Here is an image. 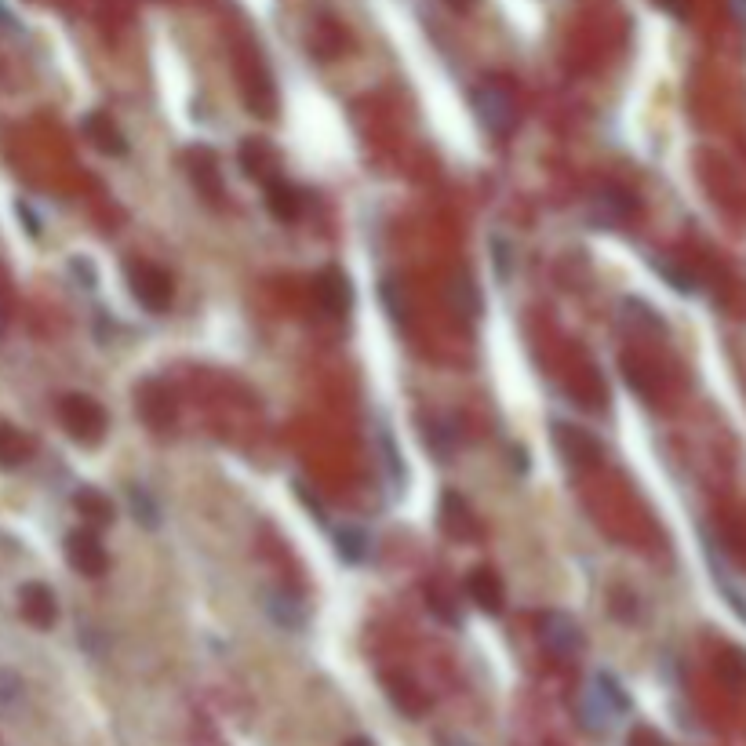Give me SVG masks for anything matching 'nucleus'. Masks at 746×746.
<instances>
[{
  "instance_id": "1",
  "label": "nucleus",
  "mask_w": 746,
  "mask_h": 746,
  "mask_svg": "<svg viewBox=\"0 0 746 746\" xmlns=\"http://www.w3.org/2000/svg\"><path fill=\"white\" fill-rule=\"evenodd\" d=\"M59 419H62V426L70 430V437H77V441H84V444H95L106 434V412H102V404L84 394L62 397Z\"/></svg>"
},
{
  "instance_id": "2",
  "label": "nucleus",
  "mask_w": 746,
  "mask_h": 746,
  "mask_svg": "<svg viewBox=\"0 0 746 746\" xmlns=\"http://www.w3.org/2000/svg\"><path fill=\"white\" fill-rule=\"evenodd\" d=\"M474 117L481 121V128H488L492 135H510L514 132V99L510 91H503L499 84H481L474 91Z\"/></svg>"
},
{
  "instance_id": "3",
  "label": "nucleus",
  "mask_w": 746,
  "mask_h": 746,
  "mask_svg": "<svg viewBox=\"0 0 746 746\" xmlns=\"http://www.w3.org/2000/svg\"><path fill=\"white\" fill-rule=\"evenodd\" d=\"M539 637H543L546 652L557 659H575L586 648L583 626L568 612H546L543 623H539Z\"/></svg>"
},
{
  "instance_id": "4",
  "label": "nucleus",
  "mask_w": 746,
  "mask_h": 746,
  "mask_svg": "<svg viewBox=\"0 0 746 746\" xmlns=\"http://www.w3.org/2000/svg\"><path fill=\"white\" fill-rule=\"evenodd\" d=\"M132 292L150 313H164L172 306V277L153 263L132 266Z\"/></svg>"
},
{
  "instance_id": "5",
  "label": "nucleus",
  "mask_w": 746,
  "mask_h": 746,
  "mask_svg": "<svg viewBox=\"0 0 746 746\" xmlns=\"http://www.w3.org/2000/svg\"><path fill=\"white\" fill-rule=\"evenodd\" d=\"M66 561L70 568H77L88 579H99L110 568V557H106V546L99 543L95 532H70L66 535Z\"/></svg>"
},
{
  "instance_id": "6",
  "label": "nucleus",
  "mask_w": 746,
  "mask_h": 746,
  "mask_svg": "<svg viewBox=\"0 0 746 746\" xmlns=\"http://www.w3.org/2000/svg\"><path fill=\"white\" fill-rule=\"evenodd\" d=\"M634 212H637V201L630 193L605 186V190L594 193V201H590V212L586 215H590V222H594L597 230H615V226H623Z\"/></svg>"
},
{
  "instance_id": "7",
  "label": "nucleus",
  "mask_w": 746,
  "mask_h": 746,
  "mask_svg": "<svg viewBox=\"0 0 746 746\" xmlns=\"http://www.w3.org/2000/svg\"><path fill=\"white\" fill-rule=\"evenodd\" d=\"M554 441H557V452L565 455L572 466L601 463V444H597V437H590L586 430H579V426L554 423Z\"/></svg>"
},
{
  "instance_id": "8",
  "label": "nucleus",
  "mask_w": 746,
  "mask_h": 746,
  "mask_svg": "<svg viewBox=\"0 0 746 746\" xmlns=\"http://www.w3.org/2000/svg\"><path fill=\"white\" fill-rule=\"evenodd\" d=\"M317 299H321V306L332 317H343V313L353 310V284L350 277H346L343 270H324L321 277H317Z\"/></svg>"
},
{
  "instance_id": "9",
  "label": "nucleus",
  "mask_w": 746,
  "mask_h": 746,
  "mask_svg": "<svg viewBox=\"0 0 746 746\" xmlns=\"http://www.w3.org/2000/svg\"><path fill=\"white\" fill-rule=\"evenodd\" d=\"M19 605H22V615H26L33 626H41V630H48V626L59 619L55 594H51V586H44V583H26V586H22Z\"/></svg>"
},
{
  "instance_id": "10",
  "label": "nucleus",
  "mask_w": 746,
  "mask_h": 746,
  "mask_svg": "<svg viewBox=\"0 0 746 746\" xmlns=\"http://www.w3.org/2000/svg\"><path fill=\"white\" fill-rule=\"evenodd\" d=\"M466 590H470V597H474V605L481 608V612H488V615L503 612L506 590H503V579H499L492 568H477V572H470Z\"/></svg>"
},
{
  "instance_id": "11",
  "label": "nucleus",
  "mask_w": 746,
  "mask_h": 746,
  "mask_svg": "<svg viewBox=\"0 0 746 746\" xmlns=\"http://www.w3.org/2000/svg\"><path fill=\"white\" fill-rule=\"evenodd\" d=\"M84 135L91 139V146L110 157H124L128 153V139L121 135V128L106 117V113H88L84 117Z\"/></svg>"
},
{
  "instance_id": "12",
  "label": "nucleus",
  "mask_w": 746,
  "mask_h": 746,
  "mask_svg": "<svg viewBox=\"0 0 746 746\" xmlns=\"http://www.w3.org/2000/svg\"><path fill=\"white\" fill-rule=\"evenodd\" d=\"M266 615L284 630H303L306 626V605L288 590H266Z\"/></svg>"
},
{
  "instance_id": "13",
  "label": "nucleus",
  "mask_w": 746,
  "mask_h": 746,
  "mask_svg": "<svg viewBox=\"0 0 746 746\" xmlns=\"http://www.w3.org/2000/svg\"><path fill=\"white\" fill-rule=\"evenodd\" d=\"M266 204H270V212L281 222L299 219V212H303V197H299V190H295L292 182H284L281 175H273V179L266 182Z\"/></svg>"
},
{
  "instance_id": "14",
  "label": "nucleus",
  "mask_w": 746,
  "mask_h": 746,
  "mask_svg": "<svg viewBox=\"0 0 746 746\" xmlns=\"http://www.w3.org/2000/svg\"><path fill=\"white\" fill-rule=\"evenodd\" d=\"M441 528L448 535H455V539L474 535V514H470V506H466L463 495L444 492V499H441Z\"/></svg>"
},
{
  "instance_id": "15",
  "label": "nucleus",
  "mask_w": 746,
  "mask_h": 746,
  "mask_svg": "<svg viewBox=\"0 0 746 746\" xmlns=\"http://www.w3.org/2000/svg\"><path fill=\"white\" fill-rule=\"evenodd\" d=\"M448 306L455 313H463V317H477L481 313V292L470 281V273H455L452 281H448Z\"/></svg>"
},
{
  "instance_id": "16",
  "label": "nucleus",
  "mask_w": 746,
  "mask_h": 746,
  "mask_svg": "<svg viewBox=\"0 0 746 746\" xmlns=\"http://www.w3.org/2000/svg\"><path fill=\"white\" fill-rule=\"evenodd\" d=\"M241 164H244V172L248 175H255V179H263V182H270L273 175V168H277V157H273V150L266 146L263 139H248L241 146Z\"/></svg>"
},
{
  "instance_id": "17",
  "label": "nucleus",
  "mask_w": 746,
  "mask_h": 746,
  "mask_svg": "<svg viewBox=\"0 0 746 746\" xmlns=\"http://www.w3.org/2000/svg\"><path fill=\"white\" fill-rule=\"evenodd\" d=\"M590 692H594V696L601 699L615 717H623L626 710H630V696H626L623 685H619L612 674H597L594 681H590Z\"/></svg>"
},
{
  "instance_id": "18",
  "label": "nucleus",
  "mask_w": 746,
  "mask_h": 746,
  "mask_svg": "<svg viewBox=\"0 0 746 746\" xmlns=\"http://www.w3.org/2000/svg\"><path fill=\"white\" fill-rule=\"evenodd\" d=\"M652 270H656L659 277H663V281L670 284V288H674V292H681V295H696V288H699L696 273L685 270V266L674 263V259H666V255H663V259H652Z\"/></svg>"
},
{
  "instance_id": "19",
  "label": "nucleus",
  "mask_w": 746,
  "mask_h": 746,
  "mask_svg": "<svg viewBox=\"0 0 746 746\" xmlns=\"http://www.w3.org/2000/svg\"><path fill=\"white\" fill-rule=\"evenodd\" d=\"M33 444L15 430V426L0 423V466H19L30 459Z\"/></svg>"
},
{
  "instance_id": "20",
  "label": "nucleus",
  "mask_w": 746,
  "mask_h": 746,
  "mask_svg": "<svg viewBox=\"0 0 746 746\" xmlns=\"http://www.w3.org/2000/svg\"><path fill=\"white\" fill-rule=\"evenodd\" d=\"M73 503H77V510H81L84 517H91L95 525H110L113 521V503L99 488H81V492L73 495Z\"/></svg>"
},
{
  "instance_id": "21",
  "label": "nucleus",
  "mask_w": 746,
  "mask_h": 746,
  "mask_svg": "<svg viewBox=\"0 0 746 746\" xmlns=\"http://www.w3.org/2000/svg\"><path fill=\"white\" fill-rule=\"evenodd\" d=\"M128 506H132L135 521H139L142 528H161V506H157V499H153L142 484H132V488H128Z\"/></svg>"
},
{
  "instance_id": "22",
  "label": "nucleus",
  "mask_w": 746,
  "mask_h": 746,
  "mask_svg": "<svg viewBox=\"0 0 746 746\" xmlns=\"http://www.w3.org/2000/svg\"><path fill=\"white\" fill-rule=\"evenodd\" d=\"M717 674L728 688L736 692H746V652L743 648H725L721 659H717Z\"/></svg>"
},
{
  "instance_id": "23",
  "label": "nucleus",
  "mask_w": 746,
  "mask_h": 746,
  "mask_svg": "<svg viewBox=\"0 0 746 746\" xmlns=\"http://www.w3.org/2000/svg\"><path fill=\"white\" fill-rule=\"evenodd\" d=\"M623 310H626V321L637 324V328H645V332H652V335L666 332L663 317H659L648 303H641V299H623Z\"/></svg>"
},
{
  "instance_id": "24",
  "label": "nucleus",
  "mask_w": 746,
  "mask_h": 746,
  "mask_svg": "<svg viewBox=\"0 0 746 746\" xmlns=\"http://www.w3.org/2000/svg\"><path fill=\"white\" fill-rule=\"evenodd\" d=\"M335 543H339V557H343V561H350V565H361L364 557H368V546H372V543H368V535H364L361 528H353V525H346Z\"/></svg>"
},
{
  "instance_id": "25",
  "label": "nucleus",
  "mask_w": 746,
  "mask_h": 746,
  "mask_svg": "<svg viewBox=\"0 0 746 746\" xmlns=\"http://www.w3.org/2000/svg\"><path fill=\"white\" fill-rule=\"evenodd\" d=\"M193 182H197V186H201V190L204 193H208V197H212V201H215V197H222V186H219V168H215V161H212V153H197V157H193Z\"/></svg>"
},
{
  "instance_id": "26",
  "label": "nucleus",
  "mask_w": 746,
  "mask_h": 746,
  "mask_svg": "<svg viewBox=\"0 0 746 746\" xmlns=\"http://www.w3.org/2000/svg\"><path fill=\"white\" fill-rule=\"evenodd\" d=\"M426 444L441 455V463H448L455 452V430L444 423V419H430V426H426Z\"/></svg>"
},
{
  "instance_id": "27",
  "label": "nucleus",
  "mask_w": 746,
  "mask_h": 746,
  "mask_svg": "<svg viewBox=\"0 0 746 746\" xmlns=\"http://www.w3.org/2000/svg\"><path fill=\"white\" fill-rule=\"evenodd\" d=\"M379 448H383V455H386V470H390V481L394 484H404V466H401V455H397V448H394V437H390V430H379Z\"/></svg>"
},
{
  "instance_id": "28",
  "label": "nucleus",
  "mask_w": 746,
  "mask_h": 746,
  "mask_svg": "<svg viewBox=\"0 0 746 746\" xmlns=\"http://www.w3.org/2000/svg\"><path fill=\"white\" fill-rule=\"evenodd\" d=\"M22 692V681L8 670H0V703H15Z\"/></svg>"
},
{
  "instance_id": "29",
  "label": "nucleus",
  "mask_w": 746,
  "mask_h": 746,
  "mask_svg": "<svg viewBox=\"0 0 746 746\" xmlns=\"http://www.w3.org/2000/svg\"><path fill=\"white\" fill-rule=\"evenodd\" d=\"M492 248H495V263H499V277H510V244L503 237H492Z\"/></svg>"
},
{
  "instance_id": "30",
  "label": "nucleus",
  "mask_w": 746,
  "mask_h": 746,
  "mask_svg": "<svg viewBox=\"0 0 746 746\" xmlns=\"http://www.w3.org/2000/svg\"><path fill=\"white\" fill-rule=\"evenodd\" d=\"M630 746H670L659 732H652V728H637L634 736H630Z\"/></svg>"
},
{
  "instance_id": "31",
  "label": "nucleus",
  "mask_w": 746,
  "mask_h": 746,
  "mask_svg": "<svg viewBox=\"0 0 746 746\" xmlns=\"http://www.w3.org/2000/svg\"><path fill=\"white\" fill-rule=\"evenodd\" d=\"M659 8L670 11L674 19H688V11H692V0H659Z\"/></svg>"
},
{
  "instance_id": "32",
  "label": "nucleus",
  "mask_w": 746,
  "mask_h": 746,
  "mask_svg": "<svg viewBox=\"0 0 746 746\" xmlns=\"http://www.w3.org/2000/svg\"><path fill=\"white\" fill-rule=\"evenodd\" d=\"M728 8H732V15L746 26V0H728Z\"/></svg>"
},
{
  "instance_id": "33",
  "label": "nucleus",
  "mask_w": 746,
  "mask_h": 746,
  "mask_svg": "<svg viewBox=\"0 0 746 746\" xmlns=\"http://www.w3.org/2000/svg\"><path fill=\"white\" fill-rule=\"evenodd\" d=\"M452 8H459V11H466V8H474V0H448Z\"/></svg>"
},
{
  "instance_id": "34",
  "label": "nucleus",
  "mask_w": 746,
  "mask_h": 746,
  "mask_svg": "<svg viewBox=\"0 0 746 746\" xmlns=\"http://www.w3.org/2000/svg\"><path fill=\"white\" fill-rule=\"evenodd\" d=\"M444 746H474V743H466V739H448Z\"/></svg>"
},
{
  "instance_id": "35",
  "label": "nucleus",
  "mask_w": 746,
  "mask_h": 746,
  "mask_svg": "<svg viewBox=\"0 0 746 746\" xmlns=\"http://www.w3.org/2000/svg\"><path fill=\"white\" fill-rule=\"evenodd\" d=\"M346 746H375V743H368V739H350Z\"/></svg>"
},
{
  "instance_id": "36",
  "label": "nucleus",
  "mask_w": 746,
  "mask_h": 746,
  "mask_svg": "<svg viewBox=\"0 0 746 746\" xmlns=\"http://www.w3.org/2000/svg\"><path fill=\"white\" fill-rule=\"evenodd\" d=\"M0 324H4V317H0Z\"/></svg>"
}]
</instances>
